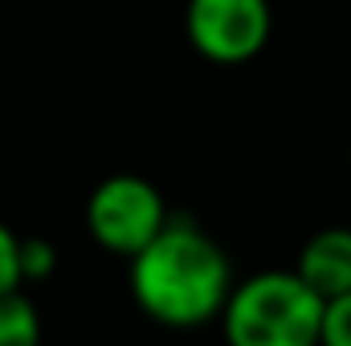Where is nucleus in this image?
I'll use <instances>...</instances> for the list:
<instances>
[{
	"label": "nucleus",
	"instance_id": "nucleus-3",
	"mask_svg": "<svg viewBox=\"0 0 351 346\" xmlns=\"http://www.w3.org/2000/svg\"><path fill=\"white\" fill-rule=\"evenodd\" d=\"M172 220L164 191L143 179V175L119 172L106 175L86 200V228L90 237L114 253V257H135L143 245L160 237V228Z\"/></svg>",
	"mask_w": 351,
	"mask_h": 346
},
{
	"label": "nucleus",
	"instance_id": "nucleus-9",
	"mask_svg": "<svg viewBox=\"0 0 351 346\" xmlns=\"http://www.w3.org/2000/svg\"><path fill=\"white\" fill-rule=\"evenodd\" d=\"M25 281H21V237L0 220V297L4 293H16Z\"/></svg>",
	"mask_w": 351,
	"mask_h": 346
},
{
	"label": "nucleus",
	"instance_id": "nucleus-6",
	"mask_svg": "<svg viewBox=\"0 0 351 346\" xmlns=\"http://www.w3.org/2000/svg\"><path fill=\"white\" fill-rule=\"evenodd\" d=\"M0 346H41V314L21 289L0 297Z\"/></svg>",
	"mask_w": 351,
	"mask_h": 346
},
{
	"label": "nucleus",
	"instance_id": "nucleus-5",
	"mask_svg": "<svg viewBox=\"0 0 351 346\" xmlns=\"http://www.w3.org/2000/svg\"><path fill=\"white\" fill-rule=\"evenodd\" d=\"M294 273H298L323 302H331V297H339V293H351V228L327 224V228L311 232L306 245L298 249Z\"/></svg>",
	"mask_w": 351,
	"mask_h": 346
},
{
	"label": "nucleus",
	"instance_id": "nucleus-8",
	"mask_svg": "<svg viewBox=\"0 0 351 346\" xmlns=\"http://www.w3.org/2000/svg\"><path fill=\"white\" fill-rule=\"evenodd\" d=\"M319 346H351V293L323 302V330Z\"/></svg>",
	"mask_w": 351,
	"mask_h": 346
},
{
	"label": "nucleus",
	"instance_id": "nucleus-2",
	"mask_svg": "<svg viewBox=\"0 0 351 346\" xmlns=\"http://www.w3.org/2000/svg\"><path fill=\"white\" fill-rule=\"evenodd\" d=\"M217 322L225 346H319L323 297L294 269H262L233 281Z\"/></svg>",
	"mask_w": 351,
	"mask_h": 346
},
{
	"label": "nucleus",
	"instance_id": "nucleus-7",
	"mask_svg": "<svg viewBox=\"0 0 351 346\" xmlns=\"http://www.w3.org/2000/svg\"><path fill=\"white\" fill-rule=\"evenodd\" d=\"M58 269V249L45 237H21V281H45Z\"/></svg>",
	"mask_w": 351,
	"mask_h": 346
},
{
	"label": "nucleus",
	"instance_id": "nucleus-10",
	"mask_svg": "<svg viewBox=\"0 0 351 346\" xmlns=\"http://www.w3.org/2000/svg\"><path fill=\"white\" fill-rule=\"evenodd\" d=\"M348 168H351V147H348Z\"/></svg>",
	"mask_w": 351,
	"mask_h": 346
},
{
	"label": "nucleus",
	"instance_id": "nucleus-4",
	"mask_svg": "<svg viewBox=\"0 0 351 346\" xmlns=\"http://www.w3.org/2000/svg\"><path fill=\"white\" fill-rule=\"evenodd\" d=\"M184 33L204 62L245 66L269 45L274 8L269 0H188Z\"/></svg>",
	"mask_w": 351,
	"mask_h": 346
},
{
	"label": "nucleus",
	"instance_id": "nucleus-1",
	"mask_svg": "<svg viewBox=\"0 0 351 346\" xmlns=\"http://www.w3.org/2000/svg\"><path fill=\"white\" fill-rule=\"evenodd\" d=\"M131 265V297L135 306L172 330H196L221 318L233 265L213 232H204L192 216H172L152 245H143Z\"/></svg>",
	"mask_w": 351,
	"mask_h": 346
}]
</instances>
